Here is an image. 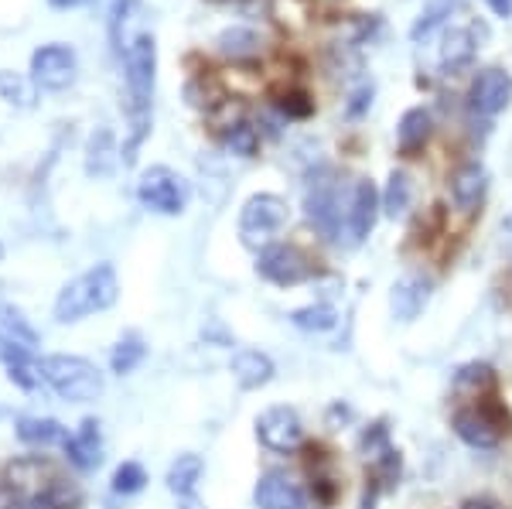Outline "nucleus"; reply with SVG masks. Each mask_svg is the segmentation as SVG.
<instances>
[{"label":"nucleus","mask_w":512,"mask_h":509,"mask_svg":"<svg viewBox=\"0 0 512 509\" xmlns=\"http://www.w3.org/2000/svg\"><path fill=\"white\" fill-rule=\"evenodd\" d=\"M123 76H127V117L130 137L120 147L123 164H134L144 137L151 134V106L158 89V38L151 31H137L123 48Z\"/></svg>","instance_id":"obj_1"},{"label":"nucleus","mask_w":512,"mask_h":509,"mask_svg":"<svg viewBox=\"0 0 512 509\" xmlns=\"http://www.w3.org/2000/svg\"><path fill=\"white\" fill-rule=\"evenodd\" d=\"M120 298V277H117V267L113 264H96L89 267L86 274L72 277L69 284L59 291L55 298V322L59 325H76L82 318L96 315V311H106L113 308Z\"/></svg>","instance_id":"obj_2"},{"label":"nucleus","mask_w":512,"mask_h":509,"mask_svg":"<svg viewBox=\"0 0 512 509\" xmlns=\"http://www.w3.org/2000/svg\"><path fill=\"white\" fill-rule=\"evenodd\" d=\"M349 202H352V185L345 188L335 171L321 168L318 175H311L308 192H304V212H308L311 226H318V233L325 236V240L342 243L345 219H349Z\"/></svg>","instance_id":"obj_3"},{"label":"nucleus","mask_w":512,"mask_h":509,"mask_svg":"<svg viewBox=\"0 0 512 509\" xmlns=\"http://www.w3.org/2000/svg\"><path fill=\"white\" fill-rule=\"evenodd\" d=\"M38 369H41V380L59 393L62 400H69V404H89V400H96L103 393V373L96 369V363H89L82 356H65V352L45 356Z\"/></svg>","instance_id":"obj_4"},{"label":"nucleus","mask_w":512,"mask_h":509,"mask_svg":"<svg viewBox=\"0 0 512 509\" xmlns=\"http://www.w3.org/2000/svg\"><path fill=\"white\" fill-rule=\"evenodd\" d=\"M287 226V202L274 192H260L246 199L243 212H239V243L246 250H267Z\"/></svg>","instance_id":"obj_5"},{"label":"nucleus","mask_w":512,"mask_h":509,"mask_svg":"<svg viewBox=\"0 0 512 509\" xmlns=\"http://www.w3.org/2000/svg\"><path fill=\"white\" fill-rule=\"evenodd\" d=\"M137 199L144 209L158 212V216H181L188 209V199H192V185L168 164H154L140 175Z\"/></svg>","instance_id":"obj_6"},{"label":"nucleus","mask_w":512,"mask_h":509,"mask_svg":"<svg viewBox=\"0 0 512 509\" xmlns=\"http://www.w3.org/2000/svg\"><path fill=\"white\" fill-rule=\"evenodd\" d=\"M454 434L465 441L468 448H495L502 441V434L509 431V410H502V404H495V397L478 400L475 407H461L451 421Z\"/></svg>","instance_id":"obj_7"},{"label":"nucleus","mask_w":512,"mask_h":509,"mask_svg":"<svg viewBox=\"0 0 512 509\" xmlns=\"http://www.w3.org/2000/svg\"><path fill=\"white\" fill-rule=\"evenodd\" d=\"M79 76V55L65 41H48L31 52V79L45 93H62Z\"/></svg>","instance_id":"obj_8"},{"label":"nucleus","mask_w":512,"mask_h":509,"mask_svg":"<svg viewBox=\"0 0 512 509\" xmlns=\"http://www.w3.org/2000/svg\"><path fill=\"white\" fill-rule=\"evenodd\" d=\"M256 438L277 455H294L304 448V424L294 407H270L256 417Z\"/></svg>","instance_id":"obj_9"},{"label":"nucleus","mask_w":512,"mask_h":509,"mask_svg":"<svg viewBox=\"0 0 512 509\" xmlns=\"http://www.w3.org/2000/svg\"><path fill=\"white\" fill-rule=\"evenodd\" d=\"M256 274L277 287H294L311 277V264L297 246L274 243V246H267V250L256 253Z\"/></svg>","instance_id":"obj_10"},{"label":"nucleus","mask_w":512,"mask_h":509,"mask_svg":"<svg viewBox=\"0 0 512 509\" xmlns=\"http://www.w3.org/2000/svg\"><path fill=\"white\" fill-rule=\"evenodd\" d=\"M379 209H383V195L376 192V185L369 178H355L352 182V202H349V219H345V236L349 246H359L373 233Z\"/></svg>","instance_id":"obj_11"},{"label":"nucleus","mask_w":512,"mask_h":509,"mask_svg":"<svg viewBox=\"0 0 512 509\" xmlns=\"http://www.w3.org/2000/svg\"><path fill=\"white\" fill-rule=\"evenodd\" d=\"M512 103V76L506 69H482L468 89V106L478 113V117H495Z\"/></svg>","instance_id":"obj_12"},{"label":"nucleus","mask_w":512,"mask_h":509,"mask_svg":"<svg viewBox=\"0 0 512 509\" xmlns=\"http://www.w3.org/2000/svg\"><path fill=\"white\" fill-rule=\"evenodd\" d=\"M256 509H308L301 486L287 472H263L253 489Z\"/></svg>","instance_id":"obj_13"},{"label":"nucleus","mask_w":512,"mask_h":509,"mask_svg":"<svg viewBox=\"0 0 512 509\" xmlns=\"http://www.w3.org/2000/svg\"><path fill=\"white\" fill-rule=\"evenodd\" d=\"M65 458H69L72 469L79 472H93L99 462H103V431H99V421L96 417H86L79 424L76 434L65 438Z\"/></svg>","instance_id":"obj_14"},{"label":"nucleus","mask_w":512,"mask_h":509,"mask_svg":"<svg viewBox=\"0 0 512 509\" xmlns=\"http://www.w3.org/2000/svg\"><path fill=\"white\" fill-rule=\"evenodd\" d=\"M427 301H431V281H427V277H420V274L400 277V281L393 284V291H390L393 318H400V322H414L420 311L427 308Z\"/></svg>","instance_id":"obj_15"},{"label":"nucleus","mask_w":512,"mask_h":509,"mask_svg":"<svg viewBox=\"0 0 512 509\" xmlns=\"http://www.w3.org/2000/svg\"><path fill=\"white\" fill-rule=\"evenodd\" d=\"M229 373H233V380L243 390H260V387H267V383L274 380L277 366H274V359H270L267 352L239 349L236 356L229 359Z\"/></svg>","instance_id":"obj_16"},{"label":"nucleus","mask_w":512,"mask_h":509,"mask_svg":"<svg viewBox=\"0 0 512 509\" xmlns=\"http://www.w3.org/2000/svg\"><path fill=\"white\" fill-rule=\"evenodd\" d=\"M485 188H489V171L478 161L461 164L451 175V199L461 212H472L475 205L485 199Z\"/></svg>","instance_id":"obj_17"},{"label":"nucleus","mask_w":512,"mask_h":509,"mask_svg":"<svg viewBox=\"0 0 512 509\" xmlns=\"http://www.w3.org/2000/svg\"><path fill=\"white\" fill-rule=\"evenodd\" d=\"M431 130H434V120L424 106H414L400 117V127H396V147H400L403 158H417L420 151L431 141Z\"/></svg>","instance_id":"obj_18"},{"label":"nucleus","mask_w":512,"mask_h":509,"mask_svg":"<svg viewBox=\"0 0 512 509\" xmlns=\"http://www.w3.org/2000/svg\"><path fill=\"white\" fill-rule=\"evenodd\" d=\"M123 158L117 141H113V130L99 127L86 144V175L89 178H110L117 171V161Z\"/></svg>","instance_id":"obj_19"},{"label":"nucleus","mask_w":512,"mask_h":509,"mask_svg":"<svg viewBox=\"0 0 512 509\" xmlns=\"http://www.w3.org/2000/svg\"><path fill=\"white\" fill-rule=\"evenodd\" d=\"M14 434H18V441H21V445H28V448L65 445V438H69V431H65L55 417H18Z\"/></svg>","instance_id":"obj_20"},{"label":"nucleus","mask_w":512,"mask_h":509,"mask_svg":"<svg viewBox=\"0 0 512 509\" xmlns=\"http://www.w3.org/2000/svg\"><path fill=\"white\" fill-rule=\"evenodd\" d=\"M478 52V38L472 28H451L444 35V45H441V69L444 72H458L465 69L468 62L475 59Z\"/></svg>","instance_id":"obj_21"},{"label":"nucleus","mask_w":512,"mask_h":509,"mask_svg":"<svg viewBox=\"0 0 512 509\" xmlns=\"http://www.w3.org/2000/svg\"><path fill=\"white\" fill-rule=\"evenodd\" d=\"M202 472H205V462H202V455H195V451H185V455H178L175 462H171V469H168V489L175 492L178 499H185V496H195V486H198V479H202Z\"/></svg>","instance_id":"obj_22"},{"label":"nucleus","mask_w":512,"mask_h":509,"mask_svg":"<svg viewBox=\"0 0 512 509\" xmlns=\"http://www.w3.org/2000/svg\"><path fill=\"white\" fill-rule=\"evenodd\" d=\"M461 7H465V0H431V4L420 11L414 28H410V38H414L417 45H420V41H427L437 28H444V24L451 21V14H458Z\"/></svg>","instance_id":"obj_23"},{"label":"nucleus","mask_w":512,"mask_h":509,"mask_svg":"<svg viewBox=\"0 0 512 509\" xmlns=\"http://www.w3.org/2000/svg\"><path fill=\"white\" fill-rule=\"evenodd\" d=\"M144 356H147L144 335H140V332H123L117 339V346H113V352H110V369L117 376H127V373H134L140 363H144Z\"/></svg>","instance_id":"obj_24"},{"label":"nucleus","mask_w":512,"mask_h":509,"mask_svg":"<svg viewBox=\"0 0 512 509\" xmlns=\"http://www.w3.org/2000/svg\"><path fill=\"white\" fill-rule=\"evenodd\" d=\"M219 137H222V144H226V151L236 154V158H256V151H260V130L246 120H236V123H229V127H222Z\"/></svg>","instance_id":"obj_25"},{"label":"nucleus","mask_w":512,"mask_h":509,"mask_svg":"<svg viewBox=\"0 0 512 509\" xmlns=\"http://www.w3.org/2000/svg\"><path fill=\"white\" fill-rule=\"evenodd\" d=\"M216 45H219V52L233 62H246L260 55V38H256L250 28H226Z\"/></svg>","instance_id":"obj_26"},{"label":"nucleus","mask_w":512,"mask_h":509,"mask_svg":"<svg viewBox=\"0 0 512 509\" xmlns=\"http://www.w3.org/2000/svg\"><path fill=\"white\" fill-rule=\"evenodd\" d=\"M0 332L7 335V339L21 342V346L35 349L38 346V332L35 325L24 318V311L18 305H11V301H0Z\"/></svg>","instance_id":"obj_27"},{"label":"nucleus","mask_w":512,"mask_h":509,"mask_svg":"<svg viewBox=\"0 0 512 509\" xmlns=\"http://www.w3.org/2000/svg\"><path fill=\"white\" fill-rule=\"evenodd\" d=\"M410 202H414V182H410L407 171H393L390 182L383 188V212L396 219L410 209Z\"/></svg>","instance_id":"obj_28"},{"label":"nucleus","mask_w":512,"mask_h":509,"mask_svg":"<svg viewBox=\"0 0 512 509\" xmlns=\"http://www.w3.org/2000/svg\"><path fill=\"white\" fill-rule=\"evenodd\" d=\"M492 387H495V373H492V366H485V363H468L454 373V390L468 393V397L482 400V393H489Z\"/></svg>","instance_id":"obj_29"},{"label":"nucleus","mask_w":512,"mask_h":509,"mask_svg":"<svg viewBox=\"0 0 512 509\" xmlns=\"http://www.w3.org/2000/svg\"><path fill=\"white\" fill-rule=\"evenodd\" d=\"M0 96L14 106H35V96H38V86L31 76H18V72H0Z\"/></svg>","instance_id":"obj_30"},{"label":"nucleus","mask_w":512,"mask_h":509,"mask_svg":"<svg viewBox=\"0 0 512 509\" xmlns=\"http://www.w3.org/2000/svg\"><path fill=\"white\" fill-rule=\"evenodd\" d=\"M291 322L301 328V332H332L338 325V311L332 305H308L291 311Z\"/></svg>","instance_id":"obj_31"},{"label":"nucleus","mask_w":512,"mask_h":509,"mask_svg":"<svg viewBox=\"0 0 512 509\" xmlns=\"http://www.w3.org/2000/svg\"><path fill=\"white\" fill-rule=\"evenodd\" d=\"M144 486H147V472L140 462L117 465V472H113V479H110V489L117 492V496H137Z\"/></svg>","instance_id":"obj_32"},{"label":"nucleus","mask_w":512,"mask_h":509,"mask_svg":"<svg viewBox=\"0 0 512 509\" xmlns=\"http://www.w3.org/2000/svg\"><path fill=\"white\" fill-rule=\"evenodd\" d=\"M390 448H393V445H390V431H386V424H383V421L373 424V428L362 431V438H359V451H362V458H366L369 465L379 462V458H383Z\"/></svg>","instance_id":"obj_33"},{"label":"nucleus","mask_w":512,"mask_h":509,"mask_svg":"<svg viewBox=\"0 0 512 509\" xmlns=\"http://www.w3.org/2000/svg\"><path fill=\"white\" fill-rule=\"evenodd\" d=\"M277 106L287 120H308L311 113H315V103L308 100V93H284L277 100Z\"/></svg>","instance_id":"obj_34"},{"label":"nucleus","mask_w":512,"mask_h":509,"mask_svg":"<svg viewBox=\"0 0 512 509\" xmlns=\"http://www.w3.org/2000/svg\"><path fill=\"white\" fill-rule=\"evenodd\" d=\"M202 339H205V342H216V346H233V335H229L226 328H222L219 318H209V322H205Z\"/></svg>","instance_id":"obj_35"},{"label":"nucleus","mask_w":512,"mask_h":509,"mask_svg":"<svg viewBox=\"0 0 512 509\" xmlns=\"http://www.w3.org/2000/svg\"><path fill=\"white\" fill-rule=\"evenodd\" d=\"M369 103H373V86H362L359 93L352 96V103H349V117H362Z\"/></svg>","instance_id":"obj_36"},{"label":"nucleus","mask_w":512,"mask_h":509,"mask_svg":"<svg viewBox=\"0 0 512 509\" xmlns=\"http://www.w3.org/2000/svg\"><path fill=\"white\" fill-rule=\"evenodd\" d=\"M495 18H512V0H485Z\"/></svg>","instance_id":"obj_37"},{"label":"nucleus","mask_w":512,"mask_h":509,"mask_svg":"<svg viewBox=\"0 0 512 509\" xmlns=\"http://www.w3.org/2000/svg\"><path fill=\"white\" fill-rule=\"evenodd\" d=\"M178 509H205V503L198 496H185V499H178Z\"/></svg>","instance_id":"obj_38"},{"label":"nucleus","mask_w":512,"mask_h":509,"mask_svg":"<svg viewBox=\"0 0 512 509\" xmlns=\"http://www.w3.org/2000/svg\"><path fill=\"white\" fill-rule=\"evenodd\" d=\"M502 243H506V250H509V257H512V216L502 223Z\"/></svg>","instance_id":"obj_39"},{"label":"nucleus","mask_w":512,"mask_h":509,"mask_svg":"<svg viewBox=\"0 0 512 509\" xmlns=\"http://www.w3.org/2000/svg\"><path fill=\"white\" fill-rule=\"evenodd\" d=\"M461 509H499V506L489 503V499H472V503H465Z\"/></svg>","instance_id":"obj_40"},{"label":"nucleus","mask_w":512,"mask_h":509,"mask_svg":"<svg viewBox=\"0 0 512 509\" xmlns=\"http://www.w3.org/2000/svg\"><path fill=\"white\" fill-rule=\"evenodd\" d=\"M52 7H72V4H79V0H48Z\"/></svg>","instance_id":"obj_41"},{"label":"nucleus","mask_w":512,"mask_h":509,"mask_svg":"<svg viewBox=\"0 0 512 509\" xmlns=\"http://www.w3.org/2000/svg\"><path fill=\"white\" fill-rule=\"evenodd\" d=\"M209 4H233V0H209Z\"/></svg>","instance_id":"obj_42"},{"label":"nucleus","mask_w":512,"mask_h":509,"mask_svg":"<svg viewBox=\"0 0 512 509\" xmlns=\"http://www.w3.org/2000/svg\"><path fill=\"white\" fill-rule=\"evenodd\" d=\"M0 260H4V243H0Z\"/></svg>","instance_id":"obj_43"}]
</instances>
